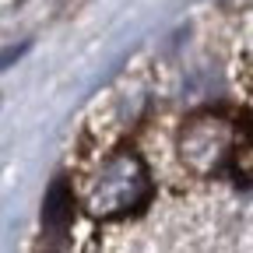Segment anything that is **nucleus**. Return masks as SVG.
<instances>
[{"label": "nucleus", "instance_id": "obj_1", "mask_svg": "<svg viewBox=\"0 0 253 253\" xmlns=\"http://www.w3.org/2000/svg\"><path fill=\"white\" fill-rule=\"evenodd\" d=\"M148 197H151V176L141 155L120 148L91 172L84 186V211L99 221H113L137 211Z\"/></svg>", "mask_w": 253, "mask_h": 253}, {"label": "nucleus", "instance_id": "obj_2", "mask_svg": "<svg viewBox=\"0 0 253 253\" xmlns=\"http://www.w3.org/2000/svg\"><path fill=\"white\" fill-rule=\"evenodd\" d=\"M239 144L236 123L218 113H197L179 130V158L194 176H221Z\"/></svg>", "mask_w": 253, "mask_h": 253}, {"label": "nucleus", "instance_id": "obj_3", "mask_svg": "<svg viewBox=\"0 0 253 253\" xmlns=\"http://www.w3.org/2000/svg\"><path fill=\"white\" fill-rule=\"evenodd\" d=\"M74 221V190L67 179H53L42 201V229L49 236H63Z\"/></svg>", "mask_w": 253, "mask_h": 253}]
</instances>
